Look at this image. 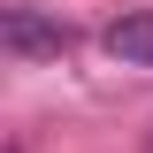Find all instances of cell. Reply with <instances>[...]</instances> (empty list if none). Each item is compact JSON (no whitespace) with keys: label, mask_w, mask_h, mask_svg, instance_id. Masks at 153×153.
Listing matches in <instances>:
<instances>
[{"label":"cell","mask_w":153,"mask_h":153,"mask_svg":"<svg viewBox=\"0 0 153 153\" xmlns=\"http://www.w3.org/2000/svg\"><path fill=\"white\" fill-rule=\"evenodd\" d=\"M0 46L16 61H61V46H69V23L54 16V8H31V0H16V8H0Z\"/></svg>","instance_id":"6da1fadb"},{"label":"cell","mask_w":153,"mask_h":153,"mask_svg":"<svg viewBox=\"0 0 153 153\" xmlns=\"http://www.w3.org/2000/svg\"><path fill=\"white\" fill-rule=\"evenodd\" d=\"M100 46H107L123 69H153V8H123V16L100 31Z\"/></svg>","instance_id":"7a4b0ae2"},{"label":"cell","mask_w":153,"mask_h":153,"mask_svg":"<svg viewBox=\"0 0 153 153\" xmlns=\"http://www.w3.org/2000/svg\"><path fill=\"white\" fill-rule=\"evenodd\" d=\"M8 153H23V146H8Z\"/></svg>","instance_id":"3957f363"}]
</instances>
